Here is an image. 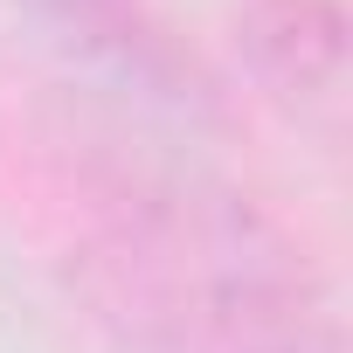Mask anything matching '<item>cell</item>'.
<instances>
[{
    "label": "cell",
    "instance_id": "cell-1",
    "mask_svg": "<svg viewBox=\"0 0 353 353\" xmlns=\"http://www.w3.org/2000/svg\"><path fill=\"white\" fill-rule=\"evenodd\" d=\"M83 188L77 284L132 353H346L305 243L243 188L139 145Z\"/></svg>",
    "mask_w": 353,
    "mask_h": 353
},
{
    "label": "cell",
    "instance_id": "cell-2",
    "mask_svg": "<svg viewBox=\"0 0 353 353\" xmlns=\"http://www.w3.org/2000/svg\"><path fill=\"white\" fill-rule=\"evenodd\" d=\"M35 21H49L90 70H104L118 90H139L173 111H208L201 63L159 28L145 0H28Z\"/></svg>",
    "mask_w": 353,
    "mask_h": 353
},
{
    "label": "cell",
    "instance_id": "cell-3",
    "mask_svg": "<svg viewBox=\"0 0 353 353\" xmlns=\"http://www.w3.org/2000/svg\"><path fill=\"white\" fill-rule=\"evenodd\" d=\"M236 35H243V56L270 97H284L291 111H339L346 14L332 0H250Z\"/></svg>",
    "mask_w": 353,
    "mask_h": 353
}]
</instances>
